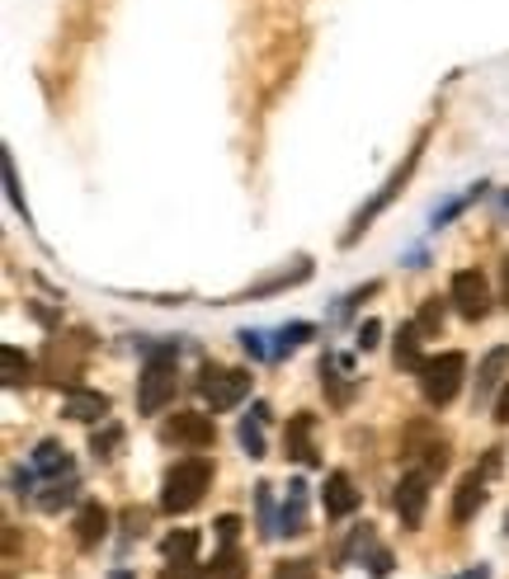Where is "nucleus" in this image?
<instances>
[{
  "instance_id": "2eb2a0df",
  "label": "nucleus",
  "mask_w": 509,
  "mask_h": 579,
  "mask_svg": "<svg viewBox=\"0 0 509 579\" xmlns=\"http://www.w3.org/2000/svg\"><path fill=\"white\" fill-rule=\"evenodd\" d=\"M311 425H317L311 415H292V419H288V433H283L288 457H298L302 467H317V448H311Z\"/></svg>"
},
{
  "instance_id": "f03ea898",
  "label": "nucleus",
  "mask_w": 509,
  "mask_h": 579,
  "mask_svg": "<svg viewBox=\"0 0 509 579\" xmlns=\"http://www.w3.org/2000/svg\"><path fill=\"white\" fill-rule=\"evenodd\" d=\"M425 142H429V132H420V142L416 147H410L406 151V161L397 166V170H391L387 174V184L373 193V198H368V208H359V217H355V222H349V231H345V246H355L359 241V236L368 231V227H373L378 222V217L391 208V203H397V198H401V189L410 184V174H416V166H420V156H425Z\"/></svg>"
},
{
  "instance_id": "9b49d317",
  "label": "nucleus",
  "mask_w": 509,
  "mask_h": 579,
  "mask_svg": "<svg viewBox=\"0 0 509 579\" xmlns=\"http://www.w3.org/2000/svg\"><path fill=\"white\" fill-rule=\"evenodd\" d=\"M67 415L76 419V425H100V419L109 415V396H104V391L71 387V391H67Z\"/></svg>"
},
{
  "instance_id": "cd10ccee",
  "label": "nucleus",
  "mask_w": 509,
  "mask_h": 579,
  "mask_svg": "<svg viewBox=\"0 0 509 579\" xmlns=\"http://www.w3.org/2000/svg\"><path fill=\"white\" fill-rule=\"evenodd\" d=\"M0 166H6V189H10V203H14L19 212L29 217V208H24V193H19V174H14V161H10V151H6V161H0Z\"/></svg>"
},
{
  "instance_id": "f3484780",
  "label": "nucleus",
  "mask_w": 509,
  "mask_h": 579,
  "mask_svg": "<svg viewBox=\"0 0 509 579\" xmlns=\"http://www.w3.org/2000/svg\"><path fill=\"white\" fill-rule=\"evenodd\" d=\"M265 419H269V406H255L246 419H241V448L250 452V457H265L269 448H265Z\"/></svg>"
},
{
  "instance_id": "c756f323",
  "label": "nucleus",
  "mask_w": 509,
  "mask_h": 579,
  "mask_svg": "<svg viewBox=\"0 0 509 579\" xmlns=\"http://www.w3.org/2000/svg\"><path fill=\"white\" fill-rule=\"evenodd\" d=\"M241 349L250 353V358H269L273 349H265V335L260 330H241Z\"/></svg>"
},
{
  "instance_id": "1a4fd4ad",
  "label": "nucleus",
  "mask_w": 509,
  "mask_h": 579,
  "mask_svg": "<svg viewBox=\"0 0 509 579\" xmlns=\"http://www.w3.org/2000/svg\"><path fill=\"white\" fill-rule=\"evenodd\" d=\"M321 499H326V513H330V518H349V513L359 509V490H355V481H349L345 471H330V476H326Z\"/></svg>"
},
{
  "instance_id": "20e7f679",
  "label": "nucleus",
  "mask_w": 509,
  "mask_h": 579,
  "mask_svg": "<svg viewBox=\"0 0 509 579\" xmlns=\"http://www.w3.org/2000/svg\"><path fill=\"white\" fill-rule=\"evenodd\" d=\"M467 377V358L462 353H439V358H425L420 363V391L429 406H448L458 396Z\"/></svg>"
},
{
  "instance_id": "dca6fc26",
  "label": "nucleus",
  "mask_w": 509,
  "mask_h": 579,
  "mask_svg": "<svg viewBox=\"0 0 509 579\" xmlns=\"http://www.w3.org/2000/svg\"><path fill=\"white\" fill-rule=\"evenodd\" d=\"M33 471L48 476V481H57V476H71V457H67V448L57 443V438H43V443L33 448Z\"/></svg>"
},
{
  "instance_id": "ddd939ff",
  "label": "nucleus",
  "mask_w": 509,
  "mask_h": 579,
  "mask_svg": "<svg viewBox=\"0 0 509 579\" xmlns=\"http://www.w3.org/2000/svg\"><path fill=\"white\" fill-rule=\"evenodd\" d=\"M505 372H509V349L500 345V349L486 353L481 368H477V401H491V396L500 391V382H505Z\"/></svg>"
},
{
  "instance_id": "4468645a",
  "label": "nucleus",
  "mask_w": 509,
  "mask_h": 579,
  "mask_svg": "<svg viewBox=\"0 0 509 579\" xmlns=\"http://www.w3.org/2000/svg\"><path fill=\"white\" fill-rule=\"evenodd\" d=\"M279 532H288V537L307 532V481H288V499L279 509Z\"/></svg>"
},
{
  "instance_id": "0eeeda50",
  "label": "nucleus",
  "mask_w": 509,
  "mask_h": 579,
  "mask_svg": "<svg viewBox=\"0 0 509 579\" xmlns=\"http://www.w3.org/2000/svg\"><path fill=\"white\" fill-rule=\"evenodd\" d=\"M453 307H458V316H467V321H481V316L491 311V288H486V278L477 269H462L453 278Z\"/></svg>"
},
{
  "instance_id": "c85d7f7f",
  "label": "nucleus",
  "mask_w": 509,
  "mask_h": 579,
  "mask_svg": "<svg viewBox=\"0 0 509 579\" xmlns=\"http://www.w3.org/2000/svg\"><path fill=\"white\" fill-rule=\"evenodd\" d=\"M161 579H203V570H199V561H170L161 570Z\"/></svg>"
},
{
  "instance_id": "473e14b6",
  "label": "nucleus",
  "mask_w": 509,
  "mask_h": 579,
  "mask_svg": "<svg viewBox=\"0 0 509 579\" xmlns=\"http://www.w3.org/2000/svg\"><path fill=\"white\" fill-rule=\"evenodd\" d=\"M368 570H373V575H387V570H391V551L378 547V551H373V561H368Z\"/></svg>"
},
{
  "instance_id": "b1692460",
  "label": "nucleus",
  "mask_w": 509,
  "mask_h": 579,
  "mask_svg": "<svg viewBox=\"0 0 509 579\" xmlns=\"http://www.w3.org/2000/svg\"><path fill=\"white\" fill-rule=\"evenodd\" d=\"M416 326H420V335H439L443 330V302H439V297H429V302L420 307Z\"/></svg>"
},
{
  "instance_id": "393cba45",
  "label": "nucleus",
  "mask_w": 509,
  "mask_h": 579,
  "mask_svg": "<svg viewBox=\"0 0 509 579\" xmlns=\"http://www.w3.org/2000/svg\"><path fill=\"white\" fill-rule=\"evenodd\" d=\"M302 339H311V326H307V321L283 326V330H279V345H273V353H292V349L302 345Z\"/></svg>"
},
{
  "instance_id": "7ed1b4c3",
  "label": "nucleus",
  "mask_w": 509,
  "mask_h": 579,
  "mask_svg": "<svg viewBox=\"0 0 509 579\" xmlns=\"http://www.w3.org/2000/svg\"><path fill=\"white\" fill-rule=\"evenodd\" d=\"M180 349H156L147 358L142 377H137V410L142 415H161L174 401V387H180V368H174Z\"/></svg>"
},
{
  "instance_id": "c9c22d12",
  "label": "nucleus",
  "mask_w": 509,
  "mask_h": 579,
  "mask_svg": "<svg viewBox=\"0 0 509 579\" xmlns=\"http://www.w3.org/2000/svg\"><path fill=\"white\" fill-rule=\"evenodd\" d=\"M500 273H505V307H509V259L500 264Z\"/></svg>"
},
{
  "instance_id": "6e6552de",
  "label": "nucleus",
  "mask_w": 509,
  "mask_h": 579,
  "mask_svg": "<svg viewBox=\"0 0 509 579\" xmlns=\"http://www.w3.org/2000/svg\"><path fill=\"white\" fill-rule=\"evenodd\" d=\"M212 438H218V429H212L208 415H193V410H180L166 425V443H184V448H212Z\"/></svg>"
},
{
  "instance_id": "4be33fe9",
  "label": "nucleus",
  "mask_w": 509,
  "mask_h": 579,
  "mask_svg": "<svg viewBox=\"0 0 509 579\" xmlns=\"http://www.w3.org/2000/svg\"><path fill=\"white\" fill-rule=\"evenodd\" d=\"M255 513H260V537H265V542H273V537H279V513H273L269 486H255Z\"/></svg>"
},
{
  "instance_id": "2f4dec72",
  "label": "nucleus",
  "mask_w": 509,
  "mask_h": 579,
  "mask_svg": "<svg viewBox=\"0 0 509 579\" xmlns=\"http://www.w3.org/2000/svg\"><path fill=\"white\" fill-rule=\"evenodd\" d=\"M378 339H382V326H378V321H363V326H359V349H363V353L378 349Z\"/></svg>"
},
{
  "instance_id": "72a5a7b5",
  "label": "nucleus",
  "mask_w": 509,
  "mask_h": 579,
  "mask_svg": "<svg viewBox=\"0 0 509 579\" xmlns=\"http://www.w3.org/2000/svg\"><path fill=\"white\" fill-rule=\"evenodd\" d=\"M496 419L509 425V387H500V396H496Z\"/></svg>"
},
{
  "instance_id": "f704fd0d",
  "label": "nucleus",
  "mask_w": 509,
  "mask_h": 579,
  "mask_svg": "<svg viewBox=\"0 0 509 579\" xmlns=\"http://www.w3.org/2000/svg\"><path fill=\"white\" fill-rule=\"evenodd\" d=\"M453 579H491V570L477 566V570H462V575H453Z\"/></svg>"
},
{
  "instance_id": "423d86ee",
  "label": "nucleus",
  "mask_w": 509,
  "mask_h": 579,
  "mask_svg": "<svg viewBox=\"0 0 509 579\" xmlns=\"http://www.w3.org/2000/svg\"><path fill=\"white\" fill-rule=\"evenodd\" d=\"M391 505H397L401 528H420L425 523V509H429V471H406Z\"/></svg>"
},
{
  "instance_id": "bb28decb",
  "label": "nucleus",
  "mask_w": 509,
  "mask_h": 579,
  "mask_svg": "<svg viewBox=\"0 0 509 579\" xmlns=\"http://www.w3.org/2000/svg\"><path fill=\"white\" fill-rule=\"evenodd\" d=\"M273 579H317V566L311 561H283L279 570H273Z\"/></svg>"
},
{
  "instance_id": "7c9ffc66",
  "label": "nucleus",
  "mask_w": 509,
  "mask_h": 579,
  "mask_svg": "<svg viewBox=\"0 0 509 579\" xmlns=\"http://www.w3.org/2000/svg\"><path fill=\"white\" fill-rule=\"evenodd\" d=\"M218 537H222V547L237 542V537H241V518H237V513H222V518H218Z\"/></svg>"
},
{
  "instance_id": "f8f14e48",
  "label": "nucleus",
  "mask_w": 509,
  "mask_h": 579,
  "mask_svg": "<svg viewBox=\"0 0 509 579\" xmlns=\"http://www.w3.org/2000/svg\"><path fill=\"white\" fill-rule=\"evenodd\" d=\"M104 532H109V509L94 505V499H86L81 513H76V542H81V547H100Z\"/></svg>"
},
{
  "instance_id": "e433bc0d",
  "label": "nucleus",
  "mask_w": 509,
  "mask_h": 579,
  "mask_svg": "<svg viewBox=\"0 0 509 579\" xmlns=\"http://www.w3.org/2000/svg\"><path fill=\"white\" fill-rule=\"evenodd\" d=\"M113 579H128V575H123V570H119V575H113Z\"/></svg>"
},
{
  "instance_id": "6ab92c4d",
  "label": "nucleus",
  "mask_w": 509,
  "mask_h": 579,
  "mask_svg": "<svg viewBox=\"0 0 509 579\" xmlns=\"http://www.w3.org/2000/svg\"><path fill=\"white\" fill-rule=\"evenodd\" d=\"M203 579H246V561L237 547H222L218 556H212V566L203 570Z\"/></svg>"
},
{
  "instance_id": "a211bd4d",
  "label": "nucleus",
  "mask_w": 509,
  "mask_h": 579,
  "mask_svg": "<svg viewBox=\"0 0 509 579\" xmlns=\"http://www.w3.org/2000/svg\"><path fill=\"white\" fill-rule=\"evenodd\" d=\"M161 556H166V561H193V556H199V532H193V528L170 532L161 542Z\"/></svg>"
},
{
  "instance_id": "f257e3e1",
  "label": "nucleus",
  "mask_w": 509,
  "mask_h": 579,
  "mask_svg": "<svg viewBox=\"0 0 509 579\" xmlns=\"http://www.w3.org/2000/svg\"><path fill=\"white\" fill-rule=\"evenodd\" d=\"M212 490V462L208 457H184L166 471V490H161V509L166 513H189L203 505V495Z\"/></svg>"
},
{
  "instance_id": "39448f33",
  "label": "nucleus",
  "mask_w": 509,
  "mask_h": 579,
  "mask_svg": "<svg viewBox=\"0 0 509 579\" xmlns=\"http://www.w3.org/2000/svg\"><path fill=\"white\" fill-rule=\"evenodd\" d=\"M199 391H203V401L212 410H231L250 396V372H241V368H203Z\"/></svg>"
},
{
  "instance_id": "aec40b11",
  "label": "nucleus",
  "mask_w": 509,
  "mask_h": 579,
  "mask_svg": "<svg viewBox=\"0 0 509 579\" xmlns=\"http://www.w3.org/2000/svg\"><path fill=\"white\" fill-rule=\"evenodd\" d=\"M420 326H401L397 335V368H410V372H420Z\"/></svg>"
},
{
  "instance_id": "412c9836",
  "label": "nucleus",
  "mask_w": 509,
  "mask_h": 579,
  "mask_svg": "<svg viewBox=\"0 0 509 579\" xmlns=\"http://www.w3.org/2000/svg\"><path fill=\"white\" fill-rule=\"evenodd\" d=\"M76 490H81V486H76L71 476H67V481H62V476H57V481H48V490L38 495V509H43V513H57L62 505H71V499H76Z\"/></svg>"
},
{
  "instance_id": "9d476101",
  "label": "nucleus",
  "mask_w": 509,
  "mask_h": 579,
  "mask_svg": "<svg viewBox=\"0 0 509 579\" xmlns=\"http://www.w3.org/2000/svg\"><path fill=\"white\" fill-rule=\"evenodd\" d=\"M481 505H486V476L467 471L458 481V495H453V523H472Z\"/></svg>"
},
{
  "instance_id": "5701e85b",
  "label": "nucleus",
  "mask_w": 509,
  "mask_h": 579,
  "mask_svg": "<svg viewBox=\"0 0 509 579\" xmlns=\"http://www.w3.org/2000/svg\"><path fill=\"white\" fill-rule=\"evenodd\" d=\"M0 368H6V387H24L29 382V358L19 353L14 345L0 349Z\"/></svg>"
},
{
  "instance_id": "a878e982",
  "label": "nucleus",
  "mask_w": 509,
  "mask_h": 579,
  "mask_svg": "<svg viewBox=\"0 0 509 579\" xmlns=\"http://www.w3.org/2000/svg\"><path fill=\"white\" fill-rule=\"evenodd\" d=\"M119 443H123V429H113V425H109L104 433H94L90 452H94V457H113V448H119Z\"/></svg>"
}]
</instances>
